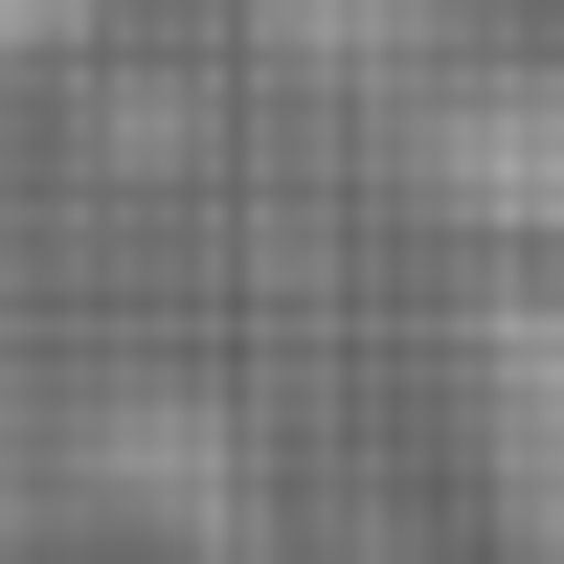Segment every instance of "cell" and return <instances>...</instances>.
<instances>
[{
    "instance_id": "obj_1",
    "label": "cell",
    "mask_w": 564,
    "mask_h": 564,
    "mask_svg": "<svg viewBox=\"0 0 564 564\" xmlns=\"http://www.w3.org/2000/svg\"><path fill=\"white\" fill-rule=\"evenodd\" d=\"M452 406H475V497H497V542H520V564H564V249H520V271L475 294Z\"/></svg>"
},
{
    "instance_id": "obj_2",
    "label": "cell",
    "mask_w": 564,
    "mask_h": 564,
    "mask_svg": "<svg viewBox=\"0 0 564 564\" xmlns=\"http://www.w3.org/2000/svg\"><path fill=\"white\" fill-rule=\"evenodd\" d=\"M452 204L520 226V249H564V68H497L475 113H452Z\"/></svg>"
},
{
    "instance_id": "obj_3",
    "label": "cell",
    "mask_w": 564,
    "mask_h": 564,
    "mask_svg": "<svg viewBox=\"0 0 564 564\" xmlns=\"http://www.w3.org/2000/svg\"><path fill=\"white\" fill-rule=\"evenodd\" d=\"M271 45H294V68H339V90H384V68H430V23L452 0H249Z\"/></svg>"
},
{
    "instance_id": "obj_4",
    "label": "cell",
    "mask_w": 564,
    "mask_h": 564,
    "mask_svg": "<svg viewBox=\"0 0 564 564\" xmlns=\"http://www.w3.org/2000/svg\"><path fill=\"white\" fill-rule=\"evenodd\" d=\"M90 23H113V0H0V45H90Z\"/></svg>"
}]
</instances>
